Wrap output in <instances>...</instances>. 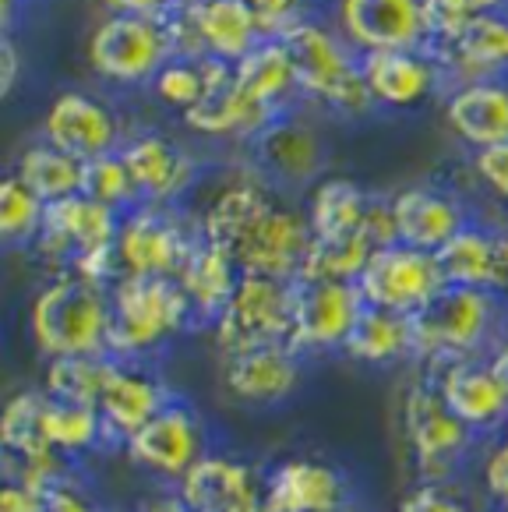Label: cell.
I'll use <instances>...</instances> for the list:
<instances>
[{
	"label": "cell",
	"instance_id": "cell-1",
	"mask_svg": "<svg viewBox=\"0 0 508 512\" xmlns=\"http://www.w3.org/2000/svg\"><path fill=\"white\" fill-rule=\"evenodd\" d=\"M413 357L434 361L438 368L456 361H484L505 343V308L494 290L445 287L427 308L410 315Z\"/></svg>",
	"mask_w": 508,
	"mask_h": 512
},
{
	"label": "cell",
	"instance_id": "cell-2",
	"mask_svg": "<svg viewBox=\"0 0 508 512\" xmlns=\"http://www.w3.org/2000/svg\"><path fill=\"white\" fill-rule=\"evenodd\" d=\"M29 329L46 361L106 354L110 287H99L75 272H60L32 301Z\"/></svg>",
	"mask_w": 508,
	"mask_h": 512
},
{
	"label": "cell",
	"instance_id": "cell-3",
	"mask_svg": "<svg viewBox=\"0 0 508 512\" xmlns=\"http://www.w3.org/2000/svg\"><path fill=\"white\" fill-rule=\"evenodd\" d=\"M195 322V308L177 279L120 276L110 287V336L106 354L117 361H138L180 336Z\"/></svg>",
	"mask_w": 508,
	"mask_h": 512
},
{
	"label": "cell",
	"instance_id": "cell-4",
	"mask_svg": "<svg viewBox=\"0 0 508 512\" xmlns=\"http://www.w3.org/2000/svg\"><path fill=\"white\" fill-rule=\"evenodd\" d=\"M279 43L290 53L300 96L329 106L343 117H360V113L371 110L374 99L364 85L360 57L339 36V29H329L314 18H300L297 25H290L279 36Z\"/></svg>",
	"mask_w": 508,
	"mask_h": 512
},
{
	"label": "cell",
	"instance_id": "cell-5",
	"mask_svg": "<svg viewBox=\"0 0 508 512\" xmlns=\"http://www.w3.org/2000/svg\"><path fill=\"white\" fill-rule=\"evenodd\" d=\"M216 329V347L223 357L244 354V350L276 347L290 343L293 336V304L290 283L269 276H251L244 272L233 290L223 315L212 322Z\"/></svg>",
	"mask_w": 508,
	"mask_h": 512
},
{
	"label": "cell",
	"instance_id": "cell-6",
	"mask_svg": "<svg viewBox=\"0 0 508 512\" xmlns=\"http://www.w3.org/2000/svg\"><path fill=\"white\" fill-rule=\"evenodd\" d=\"M403 431L420 477L431 484L449 481L463 456L473 449V431L445 407L434 382L410 385L403 400Z\"/></svg>",
	"mask_w": 508,
	"mask_h": 512
},
{
	"label": "cell",
	"instance_id": "cell-7",
	"mask_svg": "<svg viewBox=\"0 0 508 512\" xmlns=\"http://www.w3.org/2000/svg\"><path fill=\"white\" fill-rule=\"evenodd\" d=\"M173 61L170 39L159 18L110 15L89 39V64L99 78L117 85H142Z\"/></svg>",
	"mask_w": 508,
	"mask_h": 512
},
{
	"label": "cell",
	"instance_id": "cell-8",
	"mask_svg": "<svg viewBox=\"0 0 508 512\" xmlns=\"http://www.w3.org/2000/svg\"><path fill=\"white\" fill-rule=\"evenodd\" d=\"M202 230H187L170 205H138L120 216L117 262L120 276H163L177 279Z\"/></svg>",
	"mask_w": 508,
	"mask_h": 512
},
{
	"label": "cell",
	"instance_id": "cell-9",
	"mask_svg": "<svg viewBox=\"0 0 508 512\" xmlns=\"http://www.w3.org/2000/svg\"><path fill=\"white\" fill-rule=\"evenodd\" d=\"M357 287H360L364 304H371V308L417 315V311L427 308L449 283H445L438 255L396 241V244H389V248L374 251L367 269L360 272Z\"/></svg>",
	"mask_w": 508,
	"mask_h": 512
},
{
	"label": "cell",
	"instance_id": "cell-10",
	"mask_svg": "<svg viewBox=\"0 0 508 512\" xmlns=\"http://www.w3.org/2000/svg\"><path fill=\"white\" fill-rule=\"evenodd\" d=\"M314 234L304 212L279 205L272 198L251 223L244 226V234L233 241L230 255L237 258L240 272L251 276H269L293 283L304 269L307 248H311Z\"/></svg>",
	"mask_w": 508,
	"mask_h": 512
},
{
	"label": "cell",
	"instance_id": "cell-11",
	"mask_svg": "<svg viewBox=\"0 0 508 512\" xmlns=\"http://www.w3.org/2000/svg\"><path fill=\"white\" fill-rule=\"evenodd\" d=\"M293 304V350H343L346 336L357 325L364 311L357 283L339 279H293L290 283Z\"/></svg>",
	"mask_w": 508,
	"mask_h": 512
},
{
	"label": "cell",
	"instance_id": "cell-12",
	"mask_svg": "<svg viewBox=\"0 0 508 512\" xmlns=\"http://www.w3.org/2000/svg\"><path fill=\"white\" fill-rule=\"evenodd\" d=\"M124 449L142 470L177 484L209 456L202 421L180 400L166 403L145 428H138L135 435L127 438Z\"/></svg>",
	"mask_w": 508,
	"mask_h": 512
},
{
	"label": "cell",
	"instance_id": "cell-13",
	"mask_svg": "<svg viewBox=\"0 0 508 512\" xmlns=\"http://www.w3.org/2000/svg\"><path fill=\"white\" fill-rule=\"evenodd\" d=\"M336 29L357 53L424 50V0H336Z\"/></svg>",
	"mask_w": 508,
	"mask_h": 512
},
{
	"label": "cell",
	"instance_id": "cell-14",
	"mask_svg": "<svg viewBox=\"0 0 508 512\" xmlns=\"http://www.w3.org/2000/svg\"><path fill=\"white\" fill-rule=\"evenodd\" d=\"M350 477L322 460L293 456L265 474V505L272 512H350Z\"/></svg>",
	"mask_w": 508,
	"mask_h": 512
},
{
	"label": "cell",
	"instance_id": "cell-15",
	"mask_svg": "<svg viewBox=\"0 0 508 512\" xmlns=\"http://www.w3.org/2000/svg\"><path fill=\"white\" fill-rule=\"evenodd\" d=\"M43 135L60 152L89 163L106 152H117L120 124L110 106H103L89 92H60L43 117Z\"/></svg>",
	"mask_w": 508,
	"mask_h": 512
},
{
	"label": "cell",
	"instance_id": "cell-16",
	"mask_svg": "<svg viewBox=\"0 0 508 512\" xmlns=\"http://www.w3.org/2000/svg\"><path fill=\"white\" fill-rule=\"evenodd\" d=\"M300 378H304L300 350H293L290 343L223 357L226 392L247 407H276V403L290 400L300 389Z\"/></svg>",
	"mask_w": 508,
	"mask_h": 512
},
{
	"label": "cell",
	"instance_id": "cell-17",
	"mask_svg": "<svg viewBox=\"0 0 508 512\" xmlns=\"http://www.w3.org/2000/svg\"><path fill=\"white\" fill-rule=\"evenodd\" d=\"M276 117H283V113L265 110L237 89L233 64L209 57V92L195 110L184 113V124L209 138H258Z\"/></svg>",
	"mask_w": 508,
	"mask_h": 512
},
{
	"label": "cell",
	"instance_id": "cell-18",
	"mask_svg": "<svg viewBox=\"0 0 508 512\" xmlns=\"http://www.w3.org/2000/svg\"><path fill=\"white\" fill-rule=\"evenodd\" d=\"M173 400L177 396L149 368H142L138 361H117L113 357L110 378H106V389L99 396V417H103L106 438L127 442Z\"/></svg>",
	"mask_w": 508,
	"mask_h": 512
},
{
	"label": "cell",
	"instance_id": "cell-19",
	"mask_svg": "<svg viewBox=\"0 0 508 512\" xmlns=\"http://www.w3.org/2000/svg\"><path fill=\"white\" fill-rule=\"evenodd\" d=\"M254 166L262 170V177L276 184H311L322 174L325 163V145L318 131L300 117H276L258 138H251Z\"/></svg>",
	"mask_w": 508,
	"mask_h": 512
},
{
	"label": "cell",
	"instance_id": "cell-20",
	"mask_svg": "<svg viewBox=\"0 0 508 512\" xmlns=\"http://www.w3.org/2000/svg\"><path fill=\"white\" fill-rule=\"evenodd\" d=\"M434 389L473 435L508 428V392L494 378L487 361H456L438 368Z\"/></svg>",
	"mask_w": 508,
	"mask_h": 512
},
{
	"label": "cell",
	"instance_id": "cell-21",
	"mask_svg": "<svg viewBox=\"0 0 508 512\" xmlns=\"http://www.w3.org/2000/svg\"><path fill=\"white\" fill-rule=\"evenodd\" d=\"M360 71L374 103L410 110L424 103L441 82V71L427 50H374L360 53Z\"/></svg>",
	"mask_w": 508,
	"mask_h": 512
},
{
	"label": "cell",
	"instance_id": "cell-22",
	"mask_svg": "<svg viewBox=\"0 0 508 512\" xmlns=\"http://www.w3.org/2000/svg\"><path fill=\"white\" fill-rule=\"evenodd\" d=\"M177 488L180 498L198 512H244L265 502V477L251 463L216 452H209Z\"/></svg>",
	"mask_w": 508,
	"mask_h": 512
},
{
	"label": "cell",
	"instance_id": "cell-23",
	"mask_svg": "<svg viewBox=\"0 0 508 512\" xmlns=\"http://www.w3.org/2000/svg\"><path fill=\"white\" fill-rule=\"evenodd\" d=\"M127 170L135 177L142 205H173L195 181V163L163 135H138L120 145Z\"/></svg>",
	"mask_w": 508,
	"mask_h": 512
},
{
	"label": "cell",
	"instance_id": "cell-24",
	"mask_svg": "<svg viewBox=\"0 0 508 512\" xmlns=\"http://www.w3.org/2000/svg\"><path fill=\"white\" fill-rule=\"evenodd\" d=\"M392 216H396L399 244L431 251V255H438L452 237L470 226L459 198L438 188H403L392 198Z\"/></svg>",
	"mask_w": 508,
	"mask_h": 512
},
{
	"label": "cell",
	"instance_id": "cell-25",
	"mask_svg": "<svg viewBox=\"0 0 508 512\" xmlns=\"http://www.w3.org/2000/svg\"><path fill=\"white\" fill-rule=\"evenodd\" d=\"M184 11L205 57L212 61L237 64L254 46L265 43L262 22L244 0H195V4H184Z\"/></svg>",
	"mask_w": 508,
	"mask_h": 512
},
{
	"label": "cell",
	"instance_id": "cell-26",
	"mask_svg": "<svg viewBox=\"0 0 508 512\" xmlns=\"http://www.w3.org/2000/svg\"><path fill=\"white\" fill-rule=\"evenodd\" d=\"M434 64H438L441 78L445 71L459 78V85L470 82H487V78H498L501 71H508V15H480L470 22V29L456 39L445 50L431 53Z\"/></svg>",
	"mask_w": 508,
	"mask_h": 512
},
{
	"label": "cell",
	"instance_id": "cell-27",
	"mask_svg": "<svg viewBox=\"0 0 508 512\" xmlns=\"http://www.w3.org/2000/svg\"><path fill=\"white\" fill-rule=\"evenodd\" d=\"M445 121L473 152L508 142V82L487 78L459 85L445 103Z\"/></svg>",
	"mask_w": 508,
	"mask_h": 512
},
{
	"label": "cell",
	"instance_id": "cell-28",
	"mask_svg": "<svg viewBox=\"0 0 508 512\" xmlns=\"http://www.w3.org/2000/svg\"><path fill=\"white\" fill-rule=\"evenodd\" d=\"M240 276H244V272H240L237 258H233L230 251L205 241V237H198L191 255H187V262L180 265V272H177L180 290H184L191 308H195V322H216V318L223 315L233 290H237Z\"/></svg>",
	"mask_w": 508,
	"mask_h": 512
},
{
	"label": "cell",
	"instance_id": "cell-29",
	"mask_svg": "<svg viewBox=\"0 0 508 512\" xmlns=\"http://www.w3.org/2000/svg\"><path fill=\"white\" fill-rule=\"evenodd\" d=\"M438 265L445 272L449 287H470V290H505L508 279L498 258V234H487L480 226H466L463 234L452 237L438 251Z\"/></svg>",
	"mask_w": 508,
	"mask_h": 512
},
{
	"label": "cell",
	"instance_id": "cell-30",
	"mask_svg": "<svg viewBox=\"0 0 508 512\" xmlns=\"http://www.w3.org/2000/svg\"><path fill=\"white\" fill-rule=\"evenodd\" d=\"M343 354L353 357L357 364H371V368H385V364H396V361L413 357L410 315L364 304L357 325H353V332L343 343Z\"/></svg>",
	"mask_w": 508,
	"mask_h": 512
},
{
	"label": "cell",
	"instance_id": "cell-31",
	"mask_svg": "<svg viewBox=\"0 0 508 512\" xmlns=\"http://www.w3.org/2000/svg\"><path fill=\"white\" fill-rule=\"evenodd\" d=\"M233 82L247 99L272 113H286V99L297 96V78H293L290 53L279 39L258 43L244 61L233 64Z\"/></svg>",
	"mask_w": 508,
	"mask_h": 512
},
{
	"label": "cell",
	"instance_id": "cell-32",
	"mask_svg": "<svg viewBox=\"0 0 508 512\" xmlns=\"http://www.w3.org/2000/svg\"><path fill=\"white\" fill-rule=\"evenodd\" d=\"M374 195H367L350 177H329L314 184L311 202H307V223L314 237H346L367 234V212H371Z\"/></svg>",
	"mask_w": 508,
	"mask_h": 512
},
{
	"label": "cell",
	"instance_id": "cell-33",
	"mask_svg": "<svg viewBox=\"0 0 508 512\" xmlns=\"http://www.w3.org/2000/svg\"><path fill=\"white\" fill-rule=\"evenodd\" d=\"M46 396L43 389H25L15 392L4 403V417H0V442L8 452V463H29L43 460V456H60L46 442Z\"/></svg>",
	"mask_w": 508,
	"mask_h": 512
},
{
	"label": "cell",
	"instance_id": "cell-34",
	"mask_svg": "<svg viewBox=\"0 0 508 512\" xmlns=\"http://www.w3.org/2000/svg\"><path fill=\"white\" fill-rule=\"evenodd\" d=\"M82 170L85 163L68 152H60L57 145H29V149L18 156L15 174L43 198L46 205L64 202L71 195H82Z\"/></svg>",
	"mask_w": 508,
	"mask_h": 512
},
{
	"label": "cell",
	"instance_id": "cell-35",
	"mask_svg": "<svg viewBox=\"0 0 508 512\" xmlns=\"http://www.w3.org/2000/svg\"><path fill=\"white\" fill-rule=\"evenodd\" d=\"M113 357L92 354V357H57L46 361L43 371V392L57 403H78V407H96L99 396L110 378Z\"/></svg>",
	"mask_w": 508,
	"mask_h": 512
},
{
	"label": "cell",
	"instance_id": "cell-36",
	"mask_svg": "<svg viewBox=\"0 0 508 512\" xmlns=\"http://www.w3.org/2000/svg\"><path fill=\"white\" fill-rule=\"evenodd\" d=\"M374 251L378 248H374V241L367 234L314 237L297 279H339V283H357Z\"/></svg>",
	"mask_w": 508,
	"mask_h": 512
},
{
	"label": "cell",
	"instance_id": "cell-37",
	"mask_svg": "<svg viewBox=\"0 0 508 512\" xmlns=\"http://www.w3.org/2000/svg\"><path fill=\"white\" fill-rule=\"evenodd\" d=\"M46 442L64 460L92 452L99 442H106L103 417L96 407H78V403H46Z\"/></svg>",
	"mask_w": 508,
	"mask_h": 512
},
{
	"label": "cell",
	"instance_id": "cell-38",
	"mask_svg": "<svg viewBox=\"0 0 508 512\" xmlns=\"http://www.w3.org/2000/svg\"><path fill=\"white\" fill-rule=\"evenodd\" d=\"M82 195L99 205H106V209L120 212V216L142 205V195H138V188H135V177H131V170H127L120 149L85 163Z\"/></svg>",
	"mask_w": 508,
	"mask_h": 512
},
{
	"label": "cell",
	"instance_id": "cell-39",
	"mask_svg": "<svg viewBox=\"0 0 508 512\" xmlns=\"http://www.w3.org/2000/svg\"><path fill=\"white\" fill-rule=\"evenodd\" d=\"M508 8V0H424V25H427V50L452 46L473 18L498 15Z\"/></svg>",
	"mask_w": 508,
	"mask_h": 512
},
{
	"label": "cell",
	"instance_id": "cell-40",
	"mask_svg": "<svg viewBox=\"0 0 508 512\" xmlns=\"http://www.w3.org/2000/svg\"><path fill=\"white\" fill-rule=\"evenodd\" d=\"M46 216V202L18 174L0 181V237L8 244L36 241Z\"/></svg>",
	"mask_w": 508,
	"mask_h": 512
},
{
	"label": "cell",
	"instance_id": "cell-41",
	"mask_svg": "<svg viewBox=\"0 0 508 512\" xmlns=\"http://www.w3.org/2000/svg\"><path fill=\"white\" fill-rule=\"evenodd\" d=\"M152 92L166 106H177L184 113L195 110L209 92V57L205 61H180V57L166 61L163 71L152 78Z\"/></svg>",
	"mask_w": 508,
	"mask_h": 512
},
{
	"label": "cell",
	"instance_id": "cell-42",
	"mask_svg": "<svg viewBox=\"0 0 508 512\" xmlns=\"http://www.w3.org/2000/svg\"><path fill=\"white\" fill-rule=\"evenodd\" d=\"M396 512H473L466 498H459L456 491H449L445 484L424 481L420 488H413L410 495L399 502Z\"/></svg>",
	"mask_w": 508,
	"mask_h": 512
},
{
	"label": "cell",
	"instance_id": "cell-43",
	"mask_svg": "<svg viewBox=\"0 0 508 512\" xmlns=\"http://www.w3.org/2000/svg\"><path fill=\"white\" fill-rule=\"evenodd\" d=\"M247 8L258 15L265 39H279L290 25H297L300 18V0H244Z\"/></svg>",
	"mask_w": 508,
	"mask_h": 512
},
{
	"label": "cell",
	"instance_id": "cell-44",
	"mask_svg": "<svg viewBox=\"0 0 508 512\" xmlns=\"http://www.w3.org/2000/svg\"><path fill=\"white\" fill-rule=\"evenodd\" d=\"M39 495H43V509L39 512H99V505L89 498V491L78 481H71V477H60V481H53Z\"/></svg>",
	"mask_w": 508,
	"mask_h": 512
},
{
	"label": "cell",
	"instance_id": "cell-45",
	"mask_svg": "<svg viewBox=\"0 0 508 512\" xmlns=\"http://www.w3.org/2000/svg\"><path fill=\"white\" fill-rule=\"evenodd\" d=\"M473 170H477V177L494 191V195L508 202V142L473 152Z\"/></svg>",
	"mask_w": 508,
	"mask_h": 512
},
{
	"label": "cell",
	"instance_id": "cell-46",
	"mask_svg": "<svg viewBox=\"0 0 508 512\" xmlns=\"http://www.w3.org/2000/svg\"><path fill=\"white\" fill-rule=\"evenodd\" d=\"M484 484H487V495L508 512V428H505V435H501V442L494 445V452L487 456Z\"/></svg>",
	"mask_w": 508,
	"mask_h": 512
},
{
	"label": "cell",
	"instance_id": "cell-47",
	"mask_svg": "<svg viewBox=\"0 0 508 512\" xmlns=\"http://www.w3.org/2000/svg\"><path fill=\"white\" fill-rule=\"evenodd\" d=\"M43 509V495L22 481H11L0 488V512H39Z\"/></svg>",
	"mask_w": 508,
	"mask_h": 512
},
{
	"label": "cell",
	"instance_id": "cell-48",
	"mask_svg": "<svg viewBox=\"0 0 508 512\" xmlns=\"http://www.w3.org/2000/svg\"><path fill=\"white\" fill-rule=\"evenodd\" d=\"M110 15H131V18H163L170 11V0H103Z\"/></svg>",
	"mask_w": 508,
	"mask_h": 512
},
{
	"label": "cell",
	"instance_id": "cell-49",
	"mask_svg": "<svg viewBox=\"0 0 508 512\" xmlns=\"http://www.w3.org/2000/svg\"><path fill=\"white\" fill-rule=\"evenodd\" d=\"M18 68H22V57H18L15 39H4V46H0V89L4 92H15Z\"/></svg>",
	"mask_w": 508,
	"mask_h": 512
},
{
	"label": "cell",
	"instance_id": "cell-50",
	"mask_svg": "<svg viewBox=\"0 0 508 512\" xmlns=\"http://www.w3.org/2000/svg\"><path fill=\"white\" fill-rule=\"evenodd\" d=\"M487 364H491V371H494V378L501 382V389L508 392V336H505V343H501V347L487 357Z\"/></svg>",
	"mask_w": 508,
	"mask_h": 512
},
{
	"label": "cell",
	"instance_id": "cell-51",
	"mask_svg": "<svg viewBox=\"0 0 508 512\" xmlns=\"http://www.w3.org/2000/svg\"><path fill=\"white\" fill-rule=\"evenodd\" d=\"M149 512H198V509H195V505H187L184 498L177 495V498H166V502H159L156 509H149Z\"/></svg>",
	"mask_w": 508,
	"mask_h": 512
},
{
	"label": "cell",
	"instance_id": "cell-52",
	"mask_svg": "<svg viewBox=\"0 0 508 512\" xmlns=\"http://www.w3.org/2000/svg\"><path fill=\"white\" fill-rule=\"evenodd\" d=\"M498 258H501V269H505V279H508V230L498 234Z\"/></svg>",
	"mask_w": 508,
	"mask_h": 512
},
{
	"label": "cell",
	"instance_id": "cell-53",
	"mask_svg": "<svg viewBox=\"0 0 508 512\" xmlns=\"http://www.w3.org/2000/svg\"><path fill=\"white\" fill-rule=\"evenodd\" d=\"M244 512H272V509L265 502H258V505H251V509H244Z\"/></svg>",
	"mask_w": 508,
	"mask_h": 512
},
{
	"label": "cell",
	"instance_id": "cell-54",
	"mask_svg": "<svg viewBox=\"0 0 508 512\" xmlns=\"http://www.w3.org/2000/svg\"><path fill=\"white\" fill-rule=\"evenodd\" d=\"M184 4H195V0H170V8H184Z\"/></svg>",
	"mask_w": 508,
	"mask_h": 512
}]
</instances>
